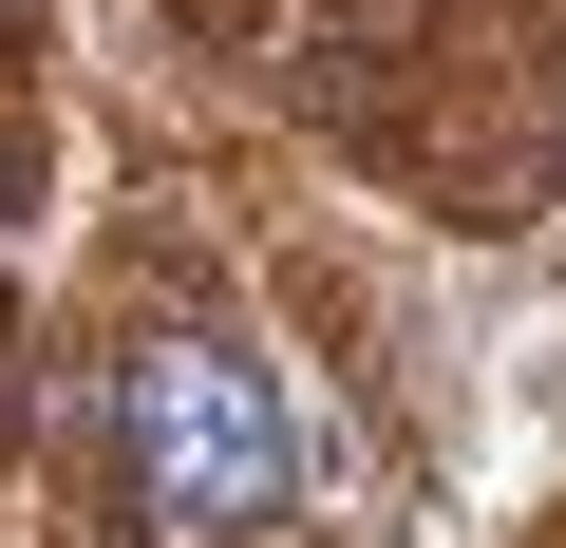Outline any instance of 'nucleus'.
<instances>
[{"label": "nucleus", "mask_w": 566, "mask_h": 548, "mask_svg": "<svg viewBox=\"0 0 566 548\" xmlns=\"http://www.w3.org/2000/svg\"><path fill=\"white\" fill-rule=\"evenodd\" d=\"M114 435H133V492L170 529H283L303 510V435H283L245 341H133L114 360Z\"/></svg>", "instance_id": "f257e3e1"}, {"label": "nucleus", "mask_w": 566, "mask_h": 548, "mask_svg": "<svg viewBox=\"0 0 566 548\" xmlns=\"http://www.w3.org/2000/svg\"><path fill=\"white\" fill-rule=\"evenodd\" d=\"M434 58V0H303V76L322 95H397Z\"/></svg>", "instance_id": "f03ea898"}, {"label": "nucleus", "mask_w": 566, "mask_h": 548, "mask_svg": "<svg viewBox=\"0 0 566 548\" xmlns=\"http://www.w3.org/2000/svg\"><path fill=\"white\" fill-rule=\"evenodd\" d=\"M20 189H39V152H20V133H0V246H20Z\"/></svg>", "instance_id": "7ed1b4c3"}]
</instances>
